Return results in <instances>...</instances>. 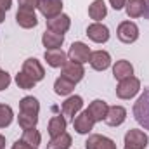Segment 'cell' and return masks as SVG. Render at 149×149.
<instances>
[{"mask_svg": "<svg viewBox=\"0 0 149 149\" xmlns=\"http://www.w3.org/2000/svg\"><path fill=\"white\" fill-rule=\"evenodd\" d=\"M134 116L139 125H142L146 130H149V88L144 90V94L134 104Z\"/></svg>", "mask_w": 149, "mask_h": 149, "instance_id": "1", "label": "cell"}, {"mask_svg": "<svg viewBox=\"0 0 149 149\" xmlns=\"http://www.w3.org/2000/svg\"><path fill=\"white\" fill-rule=\"evenodd\" d=\"M139 90H141V80L132 74L128 78L120 80V83L116 87V95L120 99H132Z\"/></svg>", "mask_w": 149, "mask_h": 149, "instance_id": "2", "label": "cell"}, {"mask_svg": "<svg viewBox=\"0 0 149 149\" xmlns=\"http://www.w3.org/2000/svg\"><path fill=\"white\" fill-rule=\"evenodd\" d=\"M149 144V137L146 132L139 128H130L125 134V149H146Z\"/></svg>", "mask_w": 149, "mask_h": 149, "instance_id": "3", "label": "cell"}, {"mask_svg": "<svg viewBox=\"0 0 149 149\" xmlns=\"http://www.w3.org/2000/svg\"><path fill=\"white\" fill-rule=\"evenodd\" d=\"M116 37L123 43H134L139 38V28L134 21H123V23L118 24Z\"/></svg>", "mask_w": 149, "mask_h": 149, "instance_id": "4", "label": "cell"}, {"mask_svg": "<svg viewBox=\"0 0 149 149\" xmlns=\"http://www.w3.org/2000/svg\"><path fill=\"white\" fill-rule=\"evenodd\" d=\"M90 54H92L90 47H88L87 43H83V42H73L71 47H70V50H68L70 61H74V63H78V64L88 63V61H90Z\"/></svg>", "mask_w": 149, "mask_h": 149, "instance_id": "5", "label": "cell"}, {"mask_svg": "<svg viewBox=\"0 0 149 149\" xmlns=\"http://www.w3.org/2000/svg\"><path fill=\"white\" fill-rule=\"evenodd\" d=\"M16 21L21 28H35L38 24L37 14H35V9H26V7H19L17 12H16Z\"/></svg>", "mask_w": 149, "mask_h": 149, "instance_id": "6", "label": "cell"}, {"mask_svg": "<svg viewBox=\"0 0 149 149\" xmlns=\"http://www.w3.org/2000/svg\"><path fill=\"white\" fill-rule=\"evenodd\" d=\"M94 118L90 116V113L87 111H81L80 114H76L73 118V128L80 134V135H85V134H88L92 128H94Z\"/></svg>", "mask_w": 149, "mask_h": 149, "instance_id": "7", "label": "cell"}, {"mask_svg": "<svg viewBox=\"0 0 149 149\" xmlns=\"http://www.w3.org/2000/svg\"><path fill=\"white\" fill-rule=\"evenodd\" d=\"M71 26V19L68 14H59L56 17H50L47 19V30L49 31H54V33H61L64 35Z\"/></svg>", "mask_w": 149, "mask_h": 149, "instance_id": "8", "label": "cell"}, {"mask_svg": "<svg viewBox=\"0 0 149 149\" xmlns=\"http://www.w3.org/2000/svg\"><path fill=\"white\" fill-rule=\"evenodd\" d=\"M87 37L95 43H106L109 40V28L102 23H94L87 28Z\"/></svg>", "mask_w": 149, "mask_h": 149, "instance_id": "9", "label": "cell"}, {"mask_svg": "<svg viewBox=\"0 0 149 149\" xmlns=\"http://www.w3.org/2000/svg\"><path fill=\"white\" fill-rule=\"evenodd\" d=\"M23 73H26L30 78H33L35 81H40L45 78V70L40 64V61L35 57H30L23 63Z\"/></svg>", "mask_w": 149, "mask_h": 149, "instance_id": "10", "label": "cell"}, {"mask_svg": "<svg viewBox=\"0 0 149 149\" xmlns=\"http://www.w3.org/2000/svg\"><path fill=\"white\" fill-rule=\"evenodd\" d=\"M38 10L47 17H56L63 14V0H40L38 2Z\"/></svg>", "mask_w": 149, "mask_h": 149, "instance_id": "11", "label": "cell"}, {"mask_svg": "<svg viewBox=\"0 0 149 149\" xmlns=\"http://www.w3.org/2000/svg\"><path fill=\"white\" fill-rule=\"evenodd\" d=\"M85 149H116V144L113 139L106 135L94 134L85 141Z\"/></svg>", "mask_w": 149, "mask_h": 149, "instance_id": "12", "label": "cell"}, {"mask_svg": "<svg viewBox=\"0 0 149 149\" xmlns=\"http://www.w3.org/2000/svg\"><path fill=\"white\" fill-rule=\"evenodd\" d=\"M88 63H90V66L95 71H104V70H108L111 66V56L106 50H95V52L90 54V61Z\"/></svg>", "mask_w": 149, "mask_h": 149, "instance_id": "13", "label": "cell"}, {"mask_svg": "<svg viewBox=\"0 0 149 149\" xmlns=\"http://www.w3.org/2000/svg\"><path fill=\"white\" fill-rule=\"evenodd\" d=\"M61 76L71 80L73 83H78L83 76H85V70L81 64L74 63V61H68L64 66H63V71H61Z\"/></svg>", "mask_w": 149, "mask_h": 149, "instance_id": "14", "label": "cell"}, {"mask_svg": "<svg viewBox=\"0 0 149 149\" xmlns=\"http://www.w3.org/2000/svg\"><path fill=\"white\" fill-rule=\"evenodd\" d=\"M47 64L50 68H63L66 63H68V54L61 49H50V50H45L43 54Z\"/></svg>", "mask_w": 149, "mask_h": 149, "instance_id": "15", "label": "cell"}, {"mask_svg": "<svg viewBox=\"0 0 149 149\" xmlns=\"http://www.w3.org/2000/svg\"><path fill=\"white\" fill-rule=\"evenodd\" d=\"M125 120H127V109L123 106H111L108 109L106 118H104V121L109 127H120Z\"/></svg>", "mask_w": 149, "mask_h": 149, "instance_id": "16", "label": "cell"}, {"mask_svg": "<svg viewBox=\"0 0 149 149\" xmlns=\"http://www.w3.org/2000/svg\"><path fill=\"white\" fill-rule=\"evenodd\" d=\"M81 108H83V99L80 95H71L63 102V114L70 116V118H74L81 111Z\"/></svg>", "mask_w": 149, "mask_h": 149, "instance_id": "17", "label": "cell"}, {"mask_svg": "<svg viewBox=\"0 0 149 149\" xmlns=\"http://www.w3.org/2000/svg\"><path fill=\"white\" fill-rule=\"evenodd\" d=\"M38 111H40V102L37 97L26 95L19 101V113L30 114V116H38Z\"/></svg>", "mask_w": 149, "mask_h": 149, "instance_id": "18", "label": "cell"}, {"mask_svg": "<svg viewBox=\"0 0 149 149\" xmlns=\"http://www.w3.org/2000/svg\"><path fill=\"white\" fill-rule=\"evenodd\" d=\"M108 109H109V106H108L104 101L95 99V101L90 102V106H88L87 111L90 113V116L94 118V121H104V118H106V114H108Z\"/></svg>", "mask_w": 149, "mask_h": 149, "instance_id": "19", "label": "cell"}, {"mask_svg": "<svg viewBox=\"0 0 149 149\" xmlns=\"http://www.w3.org/2000/svg\"><path fill=\"white\" fill-rule=\"evenodd\" d=\"M42 43L45 47V50H50V49H59L63 43H64V35L61 33H54V31H45L42 35Z\"/></svg>", "mask_w": 149, "mask_h": 149, "instance_id": "20", "label": "cell"}, {"mask_svg": "<svg viewBox=\"0 0 149 149\" xmlns=\"http://www.w3.org/2000/svg\"><path fill=\"white\" fill-rule=\"evenodd\" d=\"M134 74V66L130 64V61H125V59H120L116 61V64L113 66V76L116 80H123V78H128Z\"/></svg>", "mask_w": 149, "mask_h": 149, "instance_id": "21", "label": "cell"}, {"mask_svg": "<svg viewBox=\"0 0 149 149\" xmlns=\"http://www.w3.org/2000/svg\"><path fill=\"white\" fill-rule=\"evenodd\" d=\"M66 130V118L57 114V116H52L50 121H49V127H47V132L50 137H57L61 134H64Z\"/></svg>", "mask_w": 149, "mask_h": 149, "instance_id": "22", "label": "cell"}, {"mask_svg": "<svg viewBox=\"0 0 149 149\" xmlns=\"http://www.w3.org/2000/svg\"><path fill=\"white\" fill-rule=\"evenodd\" d=\"M108 14V7L104 3V0H94L90 5H88V16L90 19H94L95 23H99L101 19H104Z\"/></svg>", "mask_w": 149, "mask_h": 149, "instance_id": "23", "label": "cell"}, {"mask_svg": "<svg viewBox=\"0 0 149 149\" xmlns=\"http://www.w3.org/2000/svg\"><path fill=\"white\" fill-rule=\"evenodd\" d=\"M146 2L144 0H127L125 3V10L128 17H141L146 12Z\"/></svg>", "mask_w": 149, "mask_h": 149, "instance_id": "24", "label": "cell"}, {"mask_svg": "<svg viewBox=\"0 0 149 149\" xmlns=\"http://www.w3.org/2000/svg\"><path fill=\"white\" fill-rule=\"evenodd\" d=\"M74 85L71 80H68V78H64V76H59L56 81H54V92L57 94V95H70L71 92L74 90Z\"/></svg>", "mask_w": 149, "mask_h": 149, "instance_id": "25", "label": "cell"}, {"mask_svg": "<svg viewBox=\"0 0 149 149\" xmlns=\"http://www.w3.org/2000/svg\"><path fill=\"white\" fill-rule=\"evenodd\" d=\"M71 142H73L71 135L64 132V134H61L57 137H52L50 142L47 144V149H70L71 148Z\"/></svg>", "mask_w": 149, "mask_h": 149, "instance_id": "26", "label": "cell"}, {"mask_svg": "<svg viewBox=\"0 0 149 149\" xmlns=\"http://www.w3.org/2000/svg\"><path fill=\"white\" fill-rule=\"evenodd\" d=\"M23 141L26 144L33 146V148H38L40 142H42V135H40V132H38L37 128H28V130L23 132Z\"/></svg>", "mask_w": 149, "mask_h": 149, "instance_id": "27", "label": "cell"}, {"mask_svg": "<svg viewBox=\"0 0 149 149\" xmlns=\"http://www.w3.org/2000/svg\"><path fill=\"white\" fill-rule=\"evenodd\" d=\"M12 118H14L12 108L7 106V104H0V128L9 127L12 123Z\"/></svg>", "mask_w": 149, "mask_h": 149, "instance_id": "28", "label": "cell"}, {"mask_svg": "<svg viewBox=\"0 0 149 149\" xmlns=\"http://www.w3.org/2000/svg\"><path fill=\"white\" fill-rule=\"evenodd\" d=\"M16 83H17V87L19 88H23V90H30V88H33L35 85H37V81L33 80V78H30L26 73H17L16 74Z\"/></svg>", "mask_w": 149, "mask_h": 149, "instance_id": "29", "label": "cell"}, {"mask_svg": "<svg viewBox=\"0 0 149 149\" xmlns=\"http://www.w3.org/2000/svg\"><path fill=\"white\" fill-rule=\"evenodd\" d=\"M38 121V116H30V114H24V113H19L17 116V123L23 130H28V128H35Z\"/></svg>", "mask_w": 149, "mask_h": 149, "instance_id": "30", "label": "cell"}, {"mask_svg": "<svg viewBox=\"0 0 149 149\" xmlns=\"http://www.w3.org/2000/svg\"><path fill=\"white\" fill-rule=\"evenodd\" d=\"M9 85H10V74L7 71H0V90L9 88Z\"/></svg>", "mask_w": 149, "mask_h": 149, "instance_id": "31", "label": "cell"}, {"mask_svg": "<svg viewBox=\"0 0 149 149\" xmlns=\"http://www.w3.org/2000/svg\"><path fill=\"white\" fill-rule=\"evenodd\" d=\"M17 2H19V7L35 9V7H38V2H40V0H17Z\"/></svg>", "mask_w": 149, "mask_h": 149, "instance_id": "32", "label": "cell"}, {"mask_svg": "<svg viewBox=\"0 0 149 149\" xmlns=\"http://www.w3.org/2000/svg\"><path fill=\"white\" fill-rule=\"evenodd\" d=\"M12 149H37V148H33V146L26 144V142L21 139V141H16V142L12 144Z\"/></svg>", "mask_w": 149, "mask_h": 149, "instance_id": "33", "label": "cell"}, {"mask_svg": "<svg viewBox=\"0 0 149 149\" xmlns=\"http://www.w3.org/2000/svg\"><path fill=\"white\" fill-rule=\"evenodd\" d=\"M109 3H111V7L114 10H121V9L125 7L127 0H109Z\"/></svg>", "mask_w": 149, "mask_h": 149, "instance_id": "34", "label": "cell"}, {"mask_svg": "<svg viewBox=\"0 0 149 149\" xmlns=\"http://www.w3.org/2000/svg\"><path fill=\"white\" fill-rule=\"evenodd\" d=\"M12 5V0H0V9L2 10H9Z\"/></svg>", "mask_w": 149, "mask_h": 149, "instance_id": "35", "label": "cell"}, {"mask_svg": "<svg viewBox=\"0 0 149 149\" xmlns=\"http://www.w3.org/2000/svg\"><path fill=\"white\" fill-rule=\"evenodd\" d=\"M5 148V137L3 135H0V149Z\"/></svg>", "mask_w": 149, "mask_h": 149, "instance_id": "36", "label": "cell"}, {"mask_svg": "<svg viewBox=\"0 0 149 149\" xmlns=\"http://www.w3.org/2000/svg\"><path fill=\"white\" fill-rule=\"evenodd\" d=\"M3 19H5V10L0 9V23H3Z\"/></svg>", "mask_w": 149, "mask_h": 149, "instance_id": "37", "label": "cell"}, {"mask_svg": "<svg viewBox=\"0 0 149 149\" xmlns=\"http://www.w3.org/2000/svg\"><path fill=\"white\" fill-rule=\"evenodd\" d=\"M144 2H146V5H149V0H144Z\"/></svg>", "mask_w": 149, "mask_h": 149, "instance_id": "38", "label": "cell"}, {"mask_svg": "<svg viewBox=\"0 0 149 149\" xmlns=\"http://www.w3.org/2000/svg\"><path fill=\"white\" fill-rule=\"evenodd\" d=\"M0 71H2V70H0Z\"/></svg>", "mask_w": 149, "mask_h": 149, "instance_id": "39", "label": "cell"}]
</instances>
